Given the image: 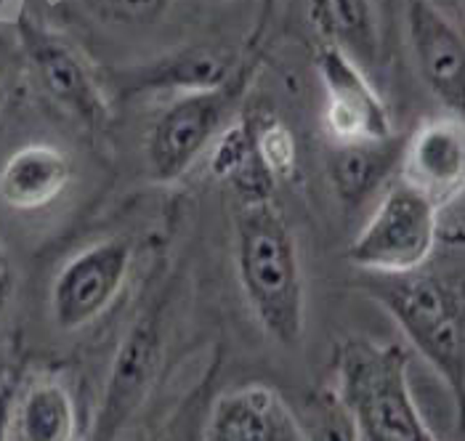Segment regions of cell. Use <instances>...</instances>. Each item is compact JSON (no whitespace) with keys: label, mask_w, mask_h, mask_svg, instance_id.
Wrapping results in <instances>:
<instances>
[{"label":"cell","mask_w":465,"mask_h":441,"mask_svg":"<svg viewBox=\"0 0 465 441\" xmlns=\"http://www.w3.org/2000/svg\"><path fill=\"white\" fill-rule=\"evenodd\" d=\"M324 88V125L338 144L391 139V117L367 74L338 48L324 45L317 62Z\"/></svg>","instance_id":"cell-6"},{"label":"cell","mask_w":465,"mask_h":441,"mask_svg":"<svg viewBox=\"0 0 465 441\" xmlns=\"http://www.w3.org/2000/svg\"><path fill=\"white\" fill-rule=\"evenodd\" d=\"M309 5L327 45L349 56L361 73L375 67L381 40L370 0H309Z\"/></svg>","instance_id":"cell-16"},{"label":"cell","mask_w":465,"mask_h":441,"mask_svg":"<svg viewBox=\"0 0 465 441\" xmlns=\"http://www.w3.org/2000/svg\"><path fill=\"white\" fill-rule=\"evenodd\" d=\"M8 441H77L80 412L70 386L59 377H37L8 407Z\"/></svg>","instance_id":"cell-12"},{"label":"cell","mask_w":465,"mask_h":441,"mask_svg":"<svg viewBox=\"0 0 465 441\" xmlns=\"http://www.w3.org/2000/svg\"><path fill=\"white\" fill-rule=\"evenodd\" d=\"M8 407H11V391L8 388H0V441H8Z\"/></svg>","instance_id":"cell-22"},{"label":"cell","mask_w":465,"mask_h":441,"mask_svg":"<svg viewBox=\"0 0 465 441\" xmlns=\"http://www.w3.org/2000/svg\"><path fill=\"white\" fill-rule=\"evenodd\" d=\"M114 16L125 22H146L157 16L165 5V0H107Z\"/></svg>","instance_id":"cell-21"},{"label":"cell","mask_w":465,"mask_h":441,"mask_svg":"<svg viewBox=\"0 0 465 441\" xmlns=\"http://www.w3.org/2000/svg\"><path fill=\"white\" fill-rule=\"evenodd\" d=\"M436 242V202L401 179L361 226L349 260L372 274H407L426 266Z\"/></svg>","instance_id":"cell-4"},{"label":"cell","mask_w":465,"mask_h":441,"mask_svg":"<svg viewBox=\"0 0 465 441\" xmlns=\"http://www.w3.org/2000/svg\"><path fill=\"white\" fill-rule=\"evenodd\" d=\"M364 290L372 295L401 328L412 348L441 375L455 399L465 388V311L460 290L423 269L407 274L364 271Z\"/></svg>","instance_id":"cell-3"},{"label":"cell","mask_w":465,"mask_h":441,"mask_svg":"<svg viewBox=\"0 0 465 441\" xmlns=\"http://www.w3.org/2000/svg\"><path fill=\"white\" fill-rule=\"evenodd\" d=\"M0 271H8V258L3 250H0Z\"/></svg>","instance_id":"cell-24"},{"label":"cell","mask_w":465,"mask_h":441,"mask_svg":"<svg viewBox=\"0 0 465 441\" xmlns=\"http://www.w3.org/2000/svg\"><path fill=\"white\" fill-rule=\"evenodd\" d=\"M410 351L401 343L349 338L335 348L338 397L359 441H439L410 391Z\"/></svg>","instance_id":"cell-2"},{"label":"cell","mask_w":465,"mask_h":441,"mask_svg":"<svg viewBox=\"0 0 465 441\" xmlns=\"http://www.w3.org/2000/svg\"><path fill=\"white\" fill-rule=\"evenodd\" d=\"M203 441H303L295 412L266 383H248L215 399Z\"/></svg>","instance_id":"cell-10"},{"label":"cell","mask_w":465,"mask_h":441,"mask_svg":"<svg viewBox=\"0 0 465 441\" xmlns=\"http://www.w3.org/2000/svg\"><path fill=\"white\" fill-rule=\"evenodd\" d=\"M237 274L263 332L285 348L303 338L306 295L295 237L274 200L242 202L237 213Z\"/></svg>","instance_id":"cell-1"},{"label":"cell","mask_w":465,"mask_h":441,"mask_svg":"<svg viewBox=\"0 0 465 441\" xmlns=\"http://www.w3.org/2000/svg\"><path fill=\"white\" fill-rule=\"evenodd\" d=\"M295 417L303 441H359L354 420L335 388L314 391Z\"/></svg>","instance_id":"cell-18"},{"label":"cell","mask_w":465,"mask_h":441,"mask_svg":"<svg viewBox=\"0 0 465 441\" xmlns=\"http://www.w3.org/2000/svg\"><path fill=\"white\" fill-rule=\"evenodd\" d=\"M72 181L70 157L56 147L33 144L8 157L0 171V197L16 211L51 205Z\"/></svg>","instance_id":"cell-14"},{"label":"cell","mask_w":465,"mask_h":441,"mask_svg":"<svg viewBox=\"0 0 465 441\" xmlns=\"http://www.w3.org/2000/svg\"><path fill=\"white\" fill-rule=\"evenodd\" d=\"M226 77H229V67L218 54L192 51L186 56L173 59L165 70L157 73L154 80L163 85H179L192 93H208V91H221Z\"/></svg>","instance_id":"cell-19"},{"label":"cell","mask_w":465,"mask_h":441,"mask_svg":"<svg viewBox=\"0 0 465 441\" xmlns=\"http://www.w3.org/2000/svg\"><path fill=\"white\" fill-rule=\"evenodd\" d=\"M27 45L43 91L74 117L94 125L102 117V99L83 62L64 43L43 33H30Z\"/></svg>","instance_id":"cell-13"},{"label":"cell","mask_w":465,"mask_h":441,"mask_svg":"<svg viewBox=\"0 0 465 441\" xmlns=\"http://www.w3.org/2000/svg\"><path fill=\"white\" fill-rule=\"evenodd\" d=\"M163 357L160 340V317L157 311H146L142 319L125 332L114 362L109 369L107 394L99 407L96 441H112L114 434L134 417V412L149 397L154 375Z\"/></svg>","instance_id":"cell-7"},{"label":"cell","mask_w":465,"mask_h":441,"mask_svg":"<svg viewBox=\"0 0 465 441\" xmlns=\"http://www.w3.org/2000/svg\"><path fill=\"white\" fill-rule=\"evenodd\" d=\"M131 263L134 242L128 237H112L77 253L54 282V322L64 332H77L96 322L123 290Z\"/></svg>","instance_id":"cell-5"},{"label":"cell","mask_w":465,"mask_h":441,"mask_svg":"<svg viewBox=\"0 0 465 441\" xmlns=\"http://www.w3.org/2000/svg\"><path fill=\"white\" fill-rule=\"evenodd\" d=\"M401 162L404 181L426 191L436 205L463 194L465 131L460 117H441L418 128L404 142Z\"/></svg>","instance_id":"cell-11"},{"label":"cell","mask_w":465,"mask_h":441,"mask_svg":"<svg viewBox=\"0 0 465 441\" xmlns=\"http://www.w3.org/2000/svg\"><path fill=\"white\" fill-rule=\"evenodd\" d=\"M211 168L218 179L234 186L242 202L272 200L274 176L261 162L258 149H255V133L245 122L232 125L226 133H221V139L213 147Z\"/></svg>","instance_id":"cell-17"},{"label":"cell","mask_w":465,"mask_h":441,"mask_svg":"<svg viewBox=\"0 0 465 441\" xmlns=\"http://www.w3.org/2000/svg\"><path fill=\"white\" fill-rule=\"evenodd\" d=\"M255 149L261 162L274 179H285L295 168V139L282 122H272L255 133Z\"/></svg>","instance_id":"cell-20"},{"label":"cell","mask_w":465,"mask_h":441,"mask_svg":"<svg viewBox=\"0 0 465 441\" xmlns=\"http://www.w3.org/2000/svg\"><path fill=\"white\" fill-rule=\"evenodd\" d=\"M401 152L404 142L394 136L383 142H349L330 149L327 176L341 202L361 205L391 176L394 165L401 160Z\"/></svg>","instance_id":"cell-15"},{"label":"cell","mask_w":465,"mask_h":441,"mask_svg":"<svg viewBox=\"0 0 465 441\" xmlns=\"http://www.w3.org/2000/svg\"><path fill=\"white\" fill-rule=\"evenodd\" d=\"M410 45L433 96L452 112L465 104V43L460 30L430 3L407 0Z\"/></svg>","instance_id":"cell-9"},{"label":"cell","mask_w":465,"mask_h":441,"mask_svg":"<svg viewBox=\"0 0 465 441\" xmlns=\"http://www.w3.org/2000/svg\"><path fill=\"white\" fill-rule=\"evenodd\" d=\"M11 293H14V279H11V271H0V317L11 300Z\"/></svg>","instance_id":"cell-23"},{"label":"cell","mask_w":465,"mask_h":441,"mask_svg":"<svg viewBox=\"0 0 465 441\" xmlns=\"http://www.w3.org/2000/svg\"><path fill=\"white\" fill-rule=\"evenodd\" d=\"M226 112L223 91L189 93L165 112L149 136V165L160 181H176L203 149L215 139L221 117Z\"/></svg>","instance_id":"cell-8"}]
</instances>
